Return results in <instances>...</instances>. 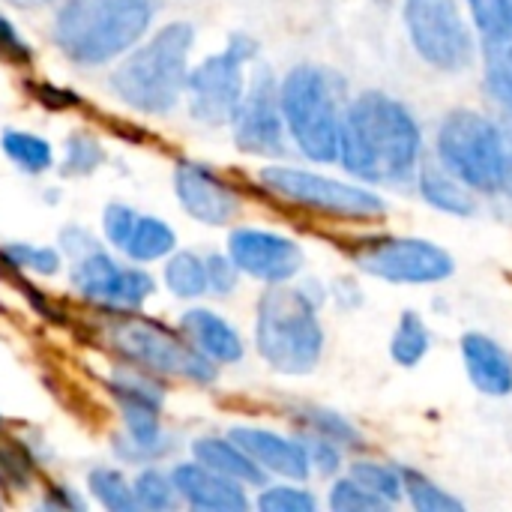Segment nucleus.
I'll return each mask as SVG.
<instances>
[{
	"label": "nucleus",
	"mask_w": 512,
	"mask_h": 512,
	"mask_svg": "<svg viewBox=\"0 0 512 512\" xmlns=\"http://www.w3.org/2000/svg\"><path fill=\"white\" fill-rule=\"evenodd\" d=\"M306 456H309V465H315L321 474H336L339 471V444L315 435L309 444H306Z\"/></svg>",
	"instance_id": "obj_39"
},
{
	"label": "nucleus",
	"mask_w": 512,
	"mask_h": 512,
	"mask_svg": "<svg viewBox=\"0 0 512 512\" xmlns=\"http://www.w3.org/2000/svg\"><path fill=\"white\" fill-rule=\"evenodd\" d=\"M63 246L69 249V255H72V258H81V255H87L90 249H96V243L90 240V234H87V231H81V228L63 231Z\"/></svg>",
	"instance_id": "obj_41"
},
{
	"label": "nucleus",
	"mask_w": 512,
	"mask_h": 512,
	"mask_svg": "<svg viewBox=\"0 0 512 512\" xmlns=\"http://www.w3.org/2000/svg\"><path fill=\"white\" fill-rule=\"evenodd\" d=\"M207 288H213L216 294H228L237 285V264L222 258V255H210L207 261Z\"/></svg>",
	"instance_id": "obj_37"
},
{
	"label": "nucleus",
	"mask_w": 512,
	"mask_h": 512,
	"mask_svg": "<svg viewBox=\"0 0 512 512\" xmlns=\"http://www.w3.org/2000/svg\"><path fill=\"white\" fill-rule=\"evenodd\" d=\"M183 330L189 333L195 348L213 363H237L243 357V342L234 333V327L207 309H195L183 315Z\"/></svg>",
	"instance_id": "obj_19"
},
{
	"label": "nucleus",
	"mask_w": 512,
	"mask_h": 512,
	"mask_svg": "<svg viewBox=\"0 0 512 512\" xmlns=\"http://www.w3.org/2000/svg\"><path fill=\"white\" fill-rule=\"evenodd\" d=\"M174 243H177V237L165 222H159L153 216H138L123 249L135 261H156V258L168 255L174 249Z\"/></svg>",
	"instance_id": "obj_21"
},
{
	"label": "nucleus",
	"mask_w": 512,
	"mask_h": 512,
	"mask_svg": "<svg viewBox=\"0 0 512 512\" xmlns=\"http://www.w3.org/2000/svg\"><path fill=\"white\" fill-rule=\"evenodd\" d=\"M102 147L90 138H69L66 144V174H90L96 165H102Z\"/></svg>",
	"instance_id": "obj_36"
},
{
	"label": "nucleus",
	"mask_w": 512,
	"mask_h": 512,
	"mask_svg": "<svg viewBox=\"0 0 512 512\" xmlns=\"http://www.w3.org/2000/svg\"><path fill=\"white\" fill-rule=\"evenodd\" d=\"M135 219H138V216H135L129 207H123V204H111V207L105 210V234H108V240H111L114 246H120V249H123L126 237L132 234Z\"/></svg>",
	"instance_id": "obj_38"
},
{
	"label": "nucleus",
	"mask_w": 512,
	"mask_h": 512,
	"mask_svg": "<svg viewBox=\"0 0 512 512\" xmlns=\"http://www.w3.org/2000/svg\"><path fill=\"white\" fill-rule=\"evenodd\" d=\"M282 117L297 147L315 162L339 159V96L330 75L318 66H297L279 90Z\"/></svg>",
	"instance_id": "obj_6"
},
{
	"label": "nucleus",
	"mask_w": 512,
	"mask_h": 512,
	"mask_svg": "<svg viewBox=\"0 0 512 512\" xmlns=\"http://www.w3.org/2000/svg\"><path fill=\"white\" fill-rule=\"evenodd\" d=\"M174 186H177L183 210L204 225H225L240 207L237 195L195 162H183L177 168Z\"/></svg>",
	"instance_id": "obj_15"
},
{
	"label": "nucleus",
	"mask_w": 512,
	"mask_h": 512,
	"mask_svg": "<svg viewBox=\"0 0 512 512\" xmlns=\"http://www.w3.org/2000/svg\"><path fill=\"white\" fill-rule=\"evenodd\" d=\"M402 489L411 501V507L420 512H462V501L447 495L441 486H435L426 474L402 468Z\"/></svg>",
	"instance_id": "obj_25"
},
{
	"label": "nucleus",
	"mask_w": 512,
	"mask_h": 512,
	"mask_svg": "<svg viewBox=\"0 0 512 512\" xmlns=\"http://www.w3.org/2000/svg\"><path fill=\"white\" fill-rule=\"evenodd\" d=\"M438 153L444 165L477 192H498L510 183V147L501 129L468 108L450 111L438 129Z\"/></svg>",
	"instance_id": "obj_5"
},
{
	"label": "nucleus",
	"mask_w": 512,
	"mask_h": 512,
	"mask_svg": "<svg viewBox=\"0 0 512 512\" xmlns=\"http://www.w3.org/2000/svg\"><path fill=\"white\" fill-rule=\"evenodd\" d=\"M228 255L237 264V270L264 279L270 285H282L294 279L303 267V252L294 240L255 228L234 231L228 240Z\"/></svg>",
	"instance_id": "obj_14"
},
{
	"label": "nucleus",
	"mask_w": 512,
	"mask_h": 512,
	"mask_svg": "<svg viewBox=\"0 0 512 512\" xmlns=\"http://www.w3.org/2000/svg\"><path fill=\"white\" fill-rule=\"evenodd\" d=\"M165 285L183 300L201 297L207 291V264L192 252H180L165 267Z\"/></svg>",
	"instance_id": "obj_26"
},
{
	"label": "nucleus",
	"mask_w": 512,
	"mask_h": 512,
	"mask_svg": "<svg viewBox=\"0 0 512 512\" xmlns=\"http://www.w3.org/2000/svg\"><path fill=\"white\" fill-rule=\"evenodd\" d=\"M351 255L363 273L396 285H432L450 279L456 270L447 249L417 237H375Z\"/></svg>",
	"instance_id": "obj_8"
},
{
	"label": "nucleus",
	"mask_w": 512,
	"mask_h": 512,
	"mask_svg": "<svg viewBox=\"0 0 512 512\" xmlns=\"http://www.w3.org/2000/svg\"><path fill=\"white\" fill-rule=\"evenodd\" d=\"M174 492L183 495L192 507L210 512H240L249 507L237 480L207 468V465H180L171 474Z\"/></svg>",
	"instance_id": "obj_16"
},
{
	"label": "nucleus",
	"mask_w": 512,
	"mask_h": 512,
	"mask_svg": "<svg viewBox=\"0 0 512 512\" xmlns=\"http://www.w3.org/2000/svg\"><path fill=\"white\" fill-rule=\"evenodd\" d=\"M231 441L246 450L261 468L273 471V474H282L288 480H306L309 477V456H306V447L297 444V441H288L282 435H273V432H264V429H234L231 432Z\"/></svg>",
	"instance_id": "obj_18"
},
{
	"label": "nucleus",
	"mask_w": 512,
	"mask_h": 512,
	"mask_svg": "<svg viewBox=\"0 0 512 512\" xmlns=\"http://www.w3.org/2000/svg\"><path fill=\"white\" fill-rule=\"evenodd\" d=\"M153 12L156 0H66L54 21V39L69 60L99 66L135 45Z\"/></svg>",
	"instance_id": "obj_2"
},
{
	"label": "nucleus",
	"mask_w": 512,
	"mask_h": 512,
	"mask_svg": "<svg viewBox=\"0 0 512 512\" xmlns=\"http://www.w3.org/2000/svg\"><path fill=\"white\" fill-rule=\"evenodd\" d=\"M258 351L285 375H306L324 354V330L315 303L303 291L270 288L258 303Z\"/></svg>",
	"instance_id": "obj_4"
},
{
	"label": "nucleus",
	"mask_w": 512,
	"mask_h": 512,
	"mask_svg": "<svg viewBox=\"0 0 512 512\" xmlns=\"http://www.w3.org/2000/svg\"><path fill=\"white\" fill-rule=\"evenodd\" d=\"M3 150L18 168H24L30 174H39V171H45L51 165V147L42 138L27 135V132H6L3 135Z\"/></svg>",
	"instance_id": "obj_27"
},
{
	"label": "nucleus",
	"mask_w": 512,
	"mask_h": 512,
	"mask_svg": "<svg viewBox=\"0 0 512 512\" xmlns=\"http://www.w3.org/2000/svg\"><path fill=\"white\" fill-rule=\"evenodd\" d=\"M3 255L15 267H27L33 273H42V276H51L60 267V255L54 249H45V246H6Z\"/></svg>",
	"instance_id": "obj_34"
},
{
	"label": "nucleus",
	"mask_w": 512,
	"mask_h": 512,
	"mask_svg": "<svg viewBox=\"0 0 512 512\" xmlns=\"http://www.w3.org/2000/svg\"><path fill=\"white\" fill-rule=\"evenodd\" d=\"M462 360L471 384L486 396H510L512 393V354L495 339L483 333L462 336Z\"/></svg>",
	"instance_id": "obj_17"
},
{
	"label": "nucleus",
	"mask_w": 512,
	"mask_h": 512,
	"mask_svg": "<svg viewBox=\"0 0 512 512\" xmlns=\"http://www.w3.org/2000/svg\"><path fill=\"white\" fill-rule=\"evenodd\" d=\"M195 30L183 21L162 27L144 48L126 57L111 75L114 93L147 114H165L186 90V57Z\"/></svg>",
	"instance_id": "obj_3"
},
{
	"label": "nucleus",
	"mask_w": 512,
	"mask_h": 512,
	"mask_svg": "<svg viewBox=\"0 0 512 512\" xmlns=\"http://www.w3.org/2000/svg\"><path fill=\"white\" fill-rule=\"evenodd\" d=\"M234 141L240 150L255 156H279L285 153V126H282V105L273 84V75L264 69L258 72L249 93H243L234 117Z\"/></svg>",
	"instance_id": "obj_12"
},
{
	"label": "nucleus",
	"mask_w": 512,
	"mask_h": 512,
	"mask_svg": "<svg viewBox=\"0 0 512 512\" xmlns=\"http://www.w3.org/2000/svg\"><path fill=\"white\" fill-rule=\"evenodd\" d=\"M405 24L411 45L429 66L441 72L471 66L474 39L456 0H405Z\"/></svg>",
	"instance_id": "obj_7"
},
{
	"label": "nucleus",
	"mask_w": 512,
	"mask_h": 512,
	"mask_svg": "<svg viewBox=\"0 0 512 512\" xmlns=\"http://www.w3.org/2000/svg\"><path fill=\"white\" fill-rule=\"evenodd\" d=\"M258 507L267 512H312L315 510V498L303 489L276 486V489H267L261 495Z\"/></svg>",
	"instance_id": "obj_35"
},
{
	"label": "nucleus",
	"mask_w": 512,
	"mask_h": 512,
	"mask_svg": "<svg viewBox=\"0 0 512 512\" xmlns=\"http://www.w3.org/2000/svg\"><path fill=\"white\" fill-rule=\"evenodd\" d=\"M132 495H135L138 507H144V510H168L174 504V483L168 477H162L159 471H144L135 480Z\"/></svg>",
	"instance_id": "obj_33"
},
{
	"label": "nucleus",
	"mask_w": 512,
	"mask_h": 512,
	"mask_svg": "<svg viewBox=\"0 0 512 512\" xmlns=\"http://www.w3.org/2000/svg\"><path fill=\"white\" fill-rule=\"evenodd\" d=\"M0 483L21 489L30 483V462L15 450H0Z\"/></svg>",
	"instance_id": "obj_40"
},
{
	"label": "nucleus",
	"mask_w": 512,
	"mask_h": 512,
	"mask_svg": "<svg viewBox=\"0 0 512 512\" xmlns=\"http://www.w3.org/2000/svg\"><path fill=\"white\" fill-rule=\"evenodd\" d=\"M306 420H309V426L315 429V435H321V438H327V441H333V444L363 447L360 432H357L345 417H339V414H333V411H321V408H315V411H309V414H306Z\"/></svg>",
	"instance_id": "obj_32"
},
{
	"label": "nucleus",
	"mask_w": 512,
	"mask_h": 512,
	"mask_svg": "<svg viewBox=\"0 0 512 512\" xmlns=\"http://www.w3.org/2000/svg\"><path fill=\"white\" fill-rule=\"evenodd\" d=\"M90 489H93V495L102 501V507H108V510H114V512L138 510V501H135L132 489H129V486H126V480H123L117 471H111V468H99V471H93V474H90Z\"/></svg>",
	"instance_id": "obj_29"
},
{
	"label": "nucleus",
	"mask_w": 512,
	"mask_h": 512,
	"mask_svg": "<svg viewBox=\"0 0 512 512\" xmlns=\"http://www.w3.org/2000/svg\"><path fill=\"white\" fill-rule=\"evenodd\" d=\"M420 147L423 135L414 114L384 93H363L342 114L339 159L354 177L372 183L405 180L417 168Z\"/></svg>",
	"instance_id": "obj_1"
},
{
	"label": "nucleus",
	"mask_w": 512,
	"mask_h": 512,
	"mask_svg": "<svg viewBox=\"0 0 512 512\" xmlns=\"http://www.w3.org/2000/svg\"><path fill=\"white\" fill-rule=\"evenodd\" d=\"M258 51L255 39L246 33L234 36L231 45L207 57L201 66L186 75V93H189V111L201 123H228L243 99V63L252 60Z\"/></svg>",
	"instance_id": "obj_9"
},
{
	"label": "nucleus",
	"mask_w": 512,
	"mask_h": 512,
	"mask_svg": "<svg viewBox=\"0 0 512 512\" xmlns=\"http://www.w3.org/2000/svg\"><path fill=\"white\" fill-rule=\"evenodd\" d=\"M72 282L81 291V297L108 309H135L153 291V279L147 273L114 264L99 246L75 258Z\"/></svg>",
	"instance_id": "obj_13"
},
{
	"label": "nucleus",
	"mask_w": 512,
	"mask_h": 512,
	"mask_svg": "<svg viewBox=\"0 0 512 512\" xmlns=\"http://www.w3.org/2000/svg\"><path fill=\"white\" fill-rule=\"evenodd\" d=\"M330 507L336 512H372L387 510L390 504L384 498H378L375 492H369L366 486H360L354 477L339 480L330 492Z\"/></svg>",
	"instance_id": "obj_30"
},
{
	"label": "nucleus",
	"mask_w": 512,
	"mask_h": 512,
	"mask_svg": "<svg viewBox=\"0 0 512 512\" xmlns=\"http://www.w3.org/2000/svg\"><path fill=\"white\" fill-rule=\"evenodd\" d=\"M468 6L486 48L512 45V0H468Z\"/></svg>",
	"instance_id": "obj_24"
},
{
	"label": "nucleus",
	"mask_w": 512,
	"mask_h": 512,
	"mask_svg": "<svg viewBox=\"0 0 512 512\" xmlns=\"http://www.w3.org/2000/svg\"><path fill=\"white\" fill-rule=\"evenodd\" d=\"M489 93L512 108V45H495L489 48V69H486Z\"/></svg>",
	"instance_id": "obj_31"
},
{
	"label": "nucleus",
	"mask_w": 512,
	"mask_h": 512,
	"mask_svg": "<svg viewBox=\"0 0 512 512\" xmlns=\"http://www.w3.org/2000/svg\"><path fill=\"white\" fill-rule=\"evenodd\" d=\"M195 456L201 465L237 480V483H252V486H261L264 483V471L261 465L246 453L240 450L237 444H228V441H216V438H201L195 444Z\"/></svg>",
	"instance_id": "obj_20"
},
{
	"label": "nucleus",
	"mask_w": 512,
	"mask_h": 512,
	"mask_svg": "<svg viewBox=\"0 0 512 512\" xmlns=\"http://www.w3.org/2000/svg\"><path fill=\"white\" fill-rule=\"evenodd\" d=\"M15 6H45V3H51V0H12Z\"/></svg>",
	"instance_id": "obj_42"
},
{
	"label": "nucleus",
	"mask_w": 512,
	"mask_h": 512,
	"mask_svg": "<svg viewBox=\"0 0 512 512\" xmlns=\"http://www.w3.org/2000/svg\"><path fill=\"white\" fill-rule=\"evenodd\" d=\"M264 186L273 189L276 195L312 207L318 213H330V216H342V219H378L387 213V204L354 183H342L333 177H321L312 171H300V168H267L261 174Z\"/></svg>",
	"instance_id": "obj_10"
},
{
	"label": "nucleus",
	"mask_w": 512,
	"mask_h": 512,
	"mask_svg": "<svg viewBox=\"0 0 512 512\" xmlns=\"http://www.w3.org/2000/svg\"><path fill=\"white\" fill-rule=\"evenodd\" d=\"M111 342L120 354L150 372L177 375L189 381H213L216 369L213 360L204 357L198 348L180 342L159 324L150 321H120L111 327Z\"/></svg>",
	"instance_id": "obj_11"
},
{
	"label": "nucleus",
	"mask_w": 512,
	"mask_h": 512,
	"mask_svg": "<svg viewBox=\"0 0 512 512\" xmlns=\"http://www.w3.org/2000/svg\"><path fill=\"white\" fill-rule=\"evenodd\" d=\"M351 477L366 486L369 492H375L378 498H384L387 504H396L405 489H402V468H387L378 462H357L351 468Z\"/></svg>",
	"instance_id": "obj_28"
},
{
	"label": "nucleus",
	"mask_w": 512,
	"mask_h": 512,
	"mask_svg": "<svg viewBox=\"0 0 512 512\" xmlns=\"http://www.w3.org/2000/svg\"><path fill=\"white\" fill-rule=\"evenodd\" d=\"M420 192L435 210H444V213H453V216H471L474 213V201L465 192V186L456 183L453 177L435 171V168H426L420 174Z\"/></svg>",
	"instance_id": "obj_22"
},
{
	"label": "nucleus",
	"mask_w": 512,
	"mask_h": 512,
	"mask_svg": "<svg viewBox=\"0 0 512 512\" xmlns=\"http://www.w3.org/2000/svg\"><path fill=\"white\" fill-rule=\"evenodd\" d=\"M429 345H432V336H429L423 318L417 312H402V321H399V327L393 333V342H390V357L399 366L414 369L429 354Z\"/></svg>",
	"instance_id": "obj_23"
}]
</instances>
